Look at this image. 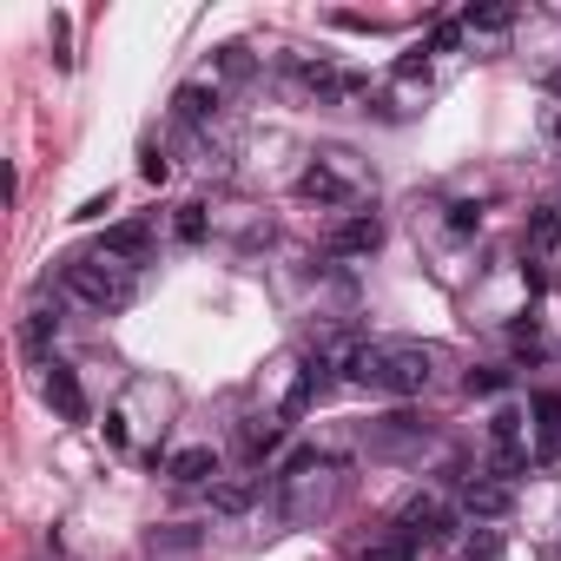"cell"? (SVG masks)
Returning a JSON list of instances; mask_svg holds the SVG:
<instances>
[{
    "mask_svg": "<svg viewBox=\"0 0 561 561\" xmlns=\"http://www.w3.org/2000/svg\"><path fill=\"white\" fill-rule=\"evenodd\" d=\"M430 350L423 344H364L357 350V383H370V390H383V396H423V383H430Z\"/></svg>",
    "mask_w": 561,
    "mask_h": 561,
    "instance_id": "6da1fadb",
    "label": "cell"
},
{
    "mask_svg": "<svg viewBox=\"0 0 561 561\" xmlns=\"http://www.w3.org/2000/svg\"><path fill=\"white\" fill-rule=\"evenodd\" d=\"M60 284H66V297H79L87 310H126L139 297V271L119 265V258H66Z\"/></svg>",
    "mask_w": 561,
    "mask_h": 561,
    "instance_id": "7a4b0ae2",
    "label": "cell"
},
{
    "mask_svg": "<svg viewBox=\"0 0 561 561\" xmlns=\"http://www.w3.org/2000/svg\"><path fill=\"white\" fill-rule=\"evenodd\" d=\"M396 528H404L410 541H449V535H456V515H449L436 496H417V502L404 509V522H396Z\"/></svg>",
    "mask_w": 561,
    "mask_h": 561,
    "instance_id": "3957f363",
    "label": "cell"
},
{
    "mask_svg": "<svg viewBox=\"0 0 561 561\" xmlns=\"http://www.w3.org/2000/svg\"><path fill=\"white\" fill-rule=\"evenodd\" d=\"M40 390H47V404L60 410V423H87V390H79V377L66 364H47Z\"/></svg>",
    "mask_w": 561,
    "mask_h": 561,
    "instance_id": "277c9868",
    "label": "cell"
},
{
    "mask_svg": "<svg viewBox=\"0 0 561 561\" xmlns=\"http://www.w3.org/2000/svg\"><path fill=\"white\" fill-rule=\"evenodd\" d=\"M152 252V225L145 218H119V225H106V238H100V258H119V265H139Z\"/></svg>",
    "mask_w": 561,
    "mask_h": 561,
    "instance_id": "5b68a950",
    "label": "cell"
},
{
    "mask_svg": "<svg viewBox=\"0 0 561 561\" xmlns=\"http://www.w3.org/2000/svg\"><path fill=\"white\" fill-rule=\"evenodd\" d=\"M462 509H469L475 522H496V515H509V509H515V489H509V483H496V475H469Z\"/></svg>",
    "mask_w": 561,
    "mask_h": 561,
    "instance_id": "8992f818",
    "label": "cell"
},
{
    "mask_svg": "<svg viewBox=\"0 0 561 561\" xmlns=\"http://www.w3.org/2000/svg\"><path fill=\"white\" fill-rule=\"evenodd\" d=\"M377 245H383V218H370V212H357V218H344L331 231V252L337 258H370Z\"/></svg>",
    "mask_w": 561,
    "mask_h": 561,
    "instance_id": "52a82bcc",
    "label": "cell"
},
{
    "mask_svg": "<svg viewBox=\"0 0 561 561\" xmlns=\"http://www.w3.org/2000/svg\"><path fill=\"white\" fill-rule=\"evenodd\" d=\"M331 370H337L331 357H310V364H304V377H297V383H291V396H284V423H297V417L317 404V396L331 390Z\"/></svg>",
    "mask_w": 561,
    "mask_h": 561,
    "instance_id": "ba28073f",
    "label": "cell"
},
{
    "mask_svg": "<svg viewBox=\"0 0 561 561\" xmlns=\"http://www.w3.org/2000/svg\"><path fill=\"white\" fill-rule=\"evenodd\" d=\"M297 199H317V205H350V199H357V186H350L344 173H331V166H310V173L297 179Z\"/></svg>",
    "mask_w": 561,
    "mask_h": 561,
    "instance_id": "9c48e42d",
    "label": "cell"
},
{
    "mask_svg": "<svg viewBox=\"0 0 561 561\" xmlns=\"http://www.w3.org/2000/svg\"><path fill=\"white\" fill-rule=\"evenodd\" d=\"M166 475H173V483H186V489H192V483H212V475H218V449H205V443H199V449H179V456L166 462Z\"/></svg>",
    "mask_w": 561,
    "mask_h": 561,
    "instance_id": "30bf717a",
    "label": "cell"
},
{
    "mask_svg": "<svg viewBox=\"0 0 561 561\" xmlns=\"http://www.w3.org/2000/svg\"><path fill=\"white\" fill-rule=\"evenodd\" d=\"M522 238H528V252H535V258H548V252H561V212H554V205H541V212H528V231H522Z\"/></svg>",
    "mask_w": 561,
    "mask_h": 561,
    "instance_id": "8fae6325",
    "label": "cell"
},
{
    "mask_svg": "<svg viewBox=\"0 0 561 561\" xmlns=\"http://www.w3.org/2000/svg\"><path fill=\"white\" fill-rule=\"evenodd\" d=\"M258 502V483H252V475H231V483H212V509L218 515H245Z\"/></svg>",
    "mask_w": 561,
    "mask_h": 561,
    "instance_id": "7c38bea8",
    "label": "cell"
},
{
    "mask_svg": "<svg viewBox=\"0 0 561 561\" xmlns=\"http://www.w3.org/2000/svg\"><path fill=\"white\" fill-rule=\"evenodd\" d=\"M462 27H469V34H509V27H515V8H509V0H489V8H469Z\"/></svg>",
    "mask_w": 561,
    "mask_h": 561,
    "instance_id": "4fadbf2b",
    "label": "cell"
},
{
    "mask_svg": "<svg viewBox=\"0 0 561 561\" xmlns=\"http://www.w3.org/2000/svg\"><path fill=\"white\" fill-rule=\"evenodd\" d=\"M238 443H245V456H271V449L284 443V417H252Z\"/></svg>",
    "mask_w": 561,
    "mask_h": 561,
    "instance_id": "5bb4252c",
    "label": "cell"
},
{
    "mask_svg": "<svg viewBox=\"0 0 561 561\" xmlns=\"http://www.w3.org/2000/svg\"><path fill=\"white\" fill-rule=\"evenodd\" d=\"M535 430H541V456H561V396H535Z\"/></svg>",
    "mask_w": 561,
    "mask_h": 561,
    "instance_id": "9a60e30c",
    "label": "cell"
},
{
    "mask_svg": "<svg viewBox=\"0 0 561 561\" xmlns=\"http://www.w3.org/2000/svg\"><path fill=\"white\" fill-rule=\"evenodd\" d=\"M173 106H179V119H186V126H205V119L218 113V93H212V87H179V100H173Z\"/></svg>",
    "mask_w": 561,
    "mask_h": 561,
    "instance_id": "2e32d148",
    "label": "cell"
},
{
    "mask_svg": "<svg viewBox=\"0 0 561 561\" xmlns=\"http://www.w3.org/2000/svg\"><path fill=\"white\" fill-rule=\"evenodd\" d=\"M364 561H417V541H410L404 528H390V535H377V541L364 548Z\"/></svg>",
    "mask_w": 561,
    "mask_h": 561,
    "instance_id": "e0dca14e",
    "label": "cell"
},
{
    "mask_svg": "<svg viewBox=\"0 0 561 561\" xmlns=\"http://www.w3.org/2000/svg\"><path fill=\"white\" fill-rule=\"evenodd\" d=\"M522 469H528V449H522V443H509V449H496V456H489V469H483V475H496V483H509V489H515V483H522Z\"/></svg>",
    "mask_w": 561,
    "mask_h": 561,
    "instance_id": "ac0fdd59",
    "label": "cell"
},
{
    "mask_svg": "<svg viewBox=\"0 0 561 561\" xmlns=\"http://www.w3.org/2000/svg\"><path fill=\"white\" fill-rule=\"evenodd\" d=\"M462 390H469V396H502V390H509V370H469Z\"/></svg>",
    "mask_w": 561,
    "mask_h": 561,
    "instance_id": "d6986e66",
    "label": "cell"
},
{
    "mask_svg": "<svg viewBox=\"0 0 561 561\" xmlns=\"http://www.w3.org/2000/svg\"><path fill=\"white\" fill-rule=\"evenodd\" d=\"M489 443H496V449L522 443V417H515V410H496V417H489Z\"/></svg>",
    "mask_w": 561,
    "mask_h": 561,
    "instance_id": "ffe728a7",
    "label": "cell"
},
{
    "mask_svg": "<svg viewBox=\"0 0 561 561\" xmlns=\"http://www.w3.org/2000/svg\"><path fill=\"white\" fill-rule=\"evenodd\" d=\"M310 469H324V456H317V449H291L284 456V483H304Z\"/></svg>",
    "mask_w": 561,
    "mask_h": 561,
    "instance_id": "44dd1931",
    "label": "cell"
},
{
    "mask_svg": "<svg viewBox=\"0 0 561 561\" xmlns=\"http://www.w3.org/2000/svg\"><path fill=\"white\" fill-rule=\"evenodd\" d=\"M218 73H225V79H252V53H245V47H225V53H218Z\"/></svg>",
    "mask_w": 561,
    "mask_h": 561,
    "instance_id": "7402d4cb",
    "label": "cell"
},
{
    "mask_svg": "<svg viewBox=\"0 0 561 561\" xmlns=\"http://www.w3.org/2000/svg\"><path fill=\"white\" fill-rule=\"evenodd\" d=\"M53 331H60V317H53V310H34V317H27V331H21V337H27V344L40 350V344H47Z\"/></svg>",
    "mask_w": 561,
    "mask_h": 561,
    "instance_id": "603a6c76",
    "label": "cell"
},
{
    "mask_svg": "<svg viewBox=\"0 0 561 561\" xmlns=\"http://www.w3.org/2000/svg\"><path fill=\"white\" fill-rule=\"evenodd\" d=\"M179 238H186V245L205 238V205H179Z\"/></svg>",
    "mask_w": 561,
    "mask_h": 561,
    "instance_id": "cb8c5ba5",
    "label": "cell"
},
{
    "mask_svg": "<svg viewBox=\"0 0 561 561\" xmlns=\"http://www.w3.org/2000/svg\"><path fill=\"white\" fill-rule=\"evenodd\" d=\"M152 548H199V528H152Z\"/></svg>",
    "mask_w": 561,
    "mask_h": 561,
    "instance_id": "d4e9b609",
    "label": "cell"
},
{
    "mask_svg": "<svg viewBox=\"0 0 561 561\" xmlns=\"http://www.w3.org/2000/svg\"><path fill=\"white\" fill-rule=\"evenodd\" d=\"M462 34H469L462 21H436V34H430V53H449V47H456Z\"/></svg>",
    "mask_w": 561,
    "mask_h": 561,
    "instance_id": "484cf974",
    "label": "cell"
},
{
    "mask_svg": "<svg viewBox=\"0 0 561 561\" xmlns=\"http://www.w3.org/2000/svg\"><path fill=\"white\" fill-rule=\"evenodd\" d=\"M483 225V205H449V231H475Z\"/></svg>",
    "mask_w": 561,
    "mask_h": 561,
    "instance_id": "4316f807",
    "label": "cell"
},
{
    "mask_svg": "<svg viewBox=\"0 0 561 561\" xmlns=\"http://www.w3.org/2000/svg\"><path fill=\"white\" fill-rule=\"evenodd\" d=\"M139 173L158 186V179H166V158H158V145H145V158H139Z\"/></svg>",
    "mask_w": 561,
    "mask_h": 561,
    "instance_id": "83f0119b",
    "label": "cell"
},
{
    "mask_svg": "<svg viewBox=\"0 0 561 561\" xmlns=\"http://www.w3.org/2000/svg\"><path fill=\"white\" fill-rule=\"evenodd\" d=\"M106 212H113V192H100V199H87V205H79L73 218H106Z\"/></svg>",
    "mask_w": 561,
    "mask_h": 561,
    "instance_id": "f1b7e54d",
    "label": "cell"
},
{
    "mask_svg": "<svg viewBox=\"0 0 561 561\" xmlns=\"http://www.w3.org/2000/svg\"><path fill=\"white\" fill-rule=\"evenodd\" d=\"M548 139H554V145H561V106H554V113H548Z\"/></svg>",
    "mask_w": 561,
    "mask_h": 561,
    "instance_id": "f546056e",
    "label": "cell"
},
{
    "mask_svg": "<svg viewBox=\"0 0 561 561\" xmlns=\"http://www.w3.org/2000/svg\"><path fill=\"white\" fill-rule=\"evenodd\" d=\"M548 93H561V66H554V73H548Z\"/></svg>",
    "mask_w": 561,
    "mask_h": 561,
    "instance_id": "4dcf8cb0",
    "label": "cell"
},
{
    "mask_svg": "<svg viewBox=\"0 0 561 561\" xmlns=\"http://www.w3.org/2000/svg\"><path fill=\"white\" fill-rule=\"evenodd\" d=\"M462 561H475V554H462Z\"/></svg>",
    "mask_w": 561,
    "mask_h": 561,
    "instance_id": "1f68e13d",
    "label": "cell"
}]
</instances>
